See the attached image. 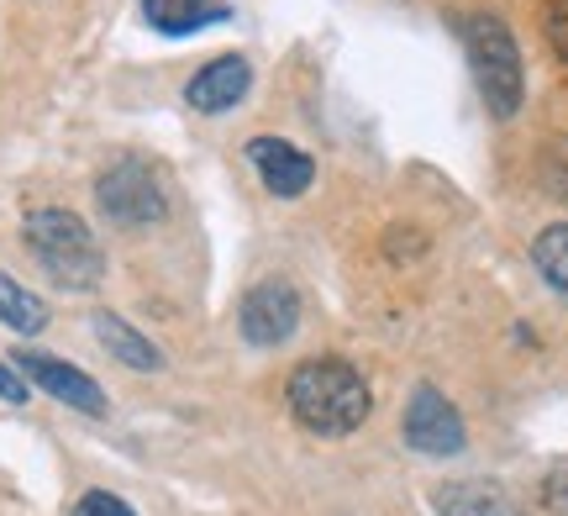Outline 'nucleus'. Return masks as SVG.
<instances>
[{"mask_svg": "<svg viewBox=\"0 0 568 516\" xmlns=\"http://www.w3.org/2000/svg\"><path fill=\"white\" fill-rule=\"evenodd\" d=\"M21 237H27L32 259L42 264V274H48L53 285H63V290H95L101 285L105 259H101V249H95L90 227H84L74 211H63V206L32 211L27 227H21Z\"/></svg>", "mask_w": 568, "mask_h": 516, "instance_id": "nucleus-2", "label": "nucleus"}, {"mask_svg": "<svg viewBox=\"0 0 568 516\" xmlns=\"http://www.w3.org/2000/svg\"><path fill=\"white\" fill-rule=\"evenodd\" d=\"M290 412L305 433L316 437H347L358 433L374 412V395H368L364 374L343 364V358H305L301 370L290 374Z\"/></svg>", "mask_w": 568, "mask_h": 516, "instance_id": "nucleus-1", "label": "nucleus"}, {"mask_svg": "<svg viewBox=\"0 0 568 516\" xmlns=\"http://www.w3.org/2000/svg\"><path fill=\"white\" fill-rule=\"evenodd\" d=\"M531 264H537V274H542V280H548V285L568 301V222L537 232V243H531Z\"/></svg>", "mask_w": 568, "mask_h": 516, "instance_id": "nucleus-14", "label": "nucleus"}, {"mask_svg": "<svg viewBox=\"0 0 568 516\" xmlns=\"http://www.w3.org/2000/svg\"><path fill=\"white\" fill-rule=\"evenodd\" d=\"M542 27H548V42L558 48V59L568 63V0H548V17H542Z\"/></svg>", "mask_w": 568, "mask_h": 516, "instance_id": "nucleus-18", "label": "nucleus"}, {"mask_svg": "<svg viewBox=\"0 0 568 516\" xmlns=\"http://www.w3.org/2000/svg\"><path fill=\"white\" fill-rule=\"evenodd\" d=\"M95 206L111 216V222H122V227H142V222H159L163 211H169V195H163L159 174L138 159H122V164H111L95 180Z\"/></svg>", "mask_w": 568, "mask_h": 516, "instance_id": "nucleus-4", "label": "nucleus"}, {"mask_svg": "<svg viewBox=\"0 0 568 516\" xmlns=\"http://www.w3.org/2000/svg\"><path fill=\"white\" fill-rule=\"evenodd\" d=\"M0 322L11 332H21V337H38L48 327V306L27 285H17L11 274H0Z\"/></svg>", "mask_w": 568, "mask_h": 516, "instance_id": "nucleus-13", "label": "nucleus"}, {"mask_svg": "<svg viewBox=\"0 0 568 516\" xmlns=\"http://www.w3.org/2000/svg\"><path fill=\"white\" fill-rule=\"evenodd\" d=\"M142 17L159 27L163 38H190V32H201V27H216L226 21L222 0H142Z\"/></svg>", "mask_w": 568, "mask_h": 516, "instance_id": "nucleus-11", "label": "nucleus"}, {"mask_svg": "<svg viewBox=\"0 0 568 516\" xmlns=\"http://www.w3.org/2000/svg\"><path fill=\"white\" fill-rule=\"evenodd\" d=\"M0 401H11V406H21V401H27V385H21V374L6 370V364H0Z\"/></svg>", "mask_w": 568, "mask_h": 516, "instance_id": "nucleus-19", "label": "nucleus"}, {"mask_svg": "<svg viewBox=\"0 0 568 516\" xmlns=\"http://www.w3.org/2000/svg\"><path fill=\"white\" fill-rule=\"evenodd\" d=\"M247 164L258 169V180H264L280 201L305 195V190H311V180H316L311 153H301L295 143H280V138H253V143H247Z\"/></svg>", "mask_w": 568, "mask_h": 516, "instance_id": "nucleus-8", "label": "nucleus"}, {"mask_svg": "<svg viewBox=\"0 0 568 516\" xmlns=\"http://www.w3.org/2000/svg\"><path fill=\"white\" fill-rule=\"evenodd\" d=\"M237 327L253 348H274V343H290L295 327H301V295L284 280H264V285L247 290L243 311H237Z\"/></svg>", "mask_w": 568, "mask_h": 516, "instance_id": "nucleus-6", "label": "nucleus"}, {"mask_svg": "<svg viewBox=\"0 0 568 516\" xmlns=\"http://www.w3.org/2000/svg\"><path fill=\"white\" fill-rule=\"evenodd\" d=\"M464 32V53L468 69H474V84L485 95L489 117L510 122L521 111V95H527V74H521V48L510 38V27L500 17H464L458 21Z\"/></svg>", "mask_w": 568, "mask_h": 516, "instance_id": "nucleus-3", "label": "nucleus"}, {"mask_svg": "<svg viewBox=\"0 0 568 516\" xmlns=\"http://www.w3.org/2000/svg\"><path fill=\"white\" fill-rule=\"evenodd\" d=\"M437 516H527L500 479H447L432 490Z\"/></svg>", "mask_w": 568, "mask_h": 516, "instance_id": "nucleus-10", "label": "nucleus"}, {"mask_svg": "<svg viewBox=\"0 0 568 516\" xmlns=\"http://www.w3.org/2000/svg\"><path fill=\"white\" fill-rule=\"evenodd\" d=\"M537 180H542V190H548L552 201H564L568 206V138H552V143L542 148V159H537Z\"/></svg>", "mask_w": 568, "mask_h": 516, "instance_id": "nucleus-15", "label": "nucleus"}, {"mask_svg": "<svg viewBox=\"0 0 568 516\" xmlns=\"http://www.w3.org/2000/svg\"><path fill=\"white\" fill-rule=\"evenodd\" d=\"M406 443L416 448V454H432V458L458 454V448L468 443L464 416H458V406H453V401H447L437 385H416V391H410V406H406Z\"/></svg>", "mask_w": 568, "mask_h": 516, "instance_id": "nucleus-5", "label": "nucleus"}, {"mask_svg": "<svg viewBox=\"0 0 568 516\" xmlns=\"http://www.w3.org/2000/svg\"><path fill=\"white\" fill-rule=\"evenodd\" d=\"M95 337L105 343V353H111V358H122L126 370H142V374L163 370V353L153 348L138 327H126L122 316H111V311H95Z\"/></svg>", "mask_w": 568, "mask_h": 516, "instance_id": "nucleus-12", "label": "nucleus"}, {"mask_svg": "<svg viewBox=\"0 0 568 516\" xmlns=\"http://www.w3.org/2000/svg\"><path fill=\"white\" fill-rule=\"evenodd\" d=\"M17 370L38 385V391H48L53 401H63V406H74V412L84 416H105V395L101 385L90 380L84 370H74V364H63V358H48V353H17Z\"/></svg>", "mask_w": 568, "mask_h": 516, "instance_id": "nucleus-7", "label": "nucleus"}, {"mask_svg": "<svg viewBox=\"0 0 568 516\" xmlns=\"http://www.w3.org/2000/svg\"><path fill=\"white\" fill-rule=\"evenodd\" d=\"M247 90H253V69H247V59L226 53V59H211L195 80L184 84V101L195 105V111H205V117H216V111H232Z\"/></svg>", "mask_w": 568, "mask_h": 516, "instance_id": "nucleus-9", "label": "nucleus"}, {"mask_svg": "<svg viewBox=\"0 0 568 516\" xmlns=\"http://www.w3.org/2000/svg\"><path fill=\"white\" fill-rule=\"evenodd\" d=\"M426 253V237L416 227H389L385 232V259L389 264H410V259H422Z\"/></svg>", "mask_w": 568, "mask_h": 516, "instance_id": "nucleus-16", "label": "nucleus"}, {"mask_svg": "<svg viewBox=\"0 0 568 516\" xmlns=\"http://www.w3.org/2000/svg\"><path fill=\"white\" fill-rule=\"evenodd\" d=\"M74 516H138V512L122 496H111V490H90V496H80Z\"/></svg>", "mask_w": 568, "mask_h": 516, "instance_id": "nucleus-17", "label": "nucleus"}]
</instances>
